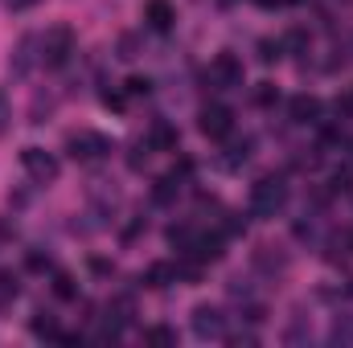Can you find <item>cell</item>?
Instances as JSON below:
<instances>
[{
    "mask_svg": "<svg viewBox=\"0 0 353 348\" xmlns=\"http://www.w3.org/2000/svg\"><path fill=\"white\" fill-rule=\"evenodd\" d=\"M144 340L157 348H176V328H165V324H157V328H148L144 332Z\"/></svg>",
    "mask_w": 353,
    "mask_h": 348,
    "instance_id": "21",
    "label": "cell"
},
{
    "mask_svg": "<svg viewBox=\"0 0 353 348\" xmlns=\"http://www.w3.org/2000/svg\"><path fill=\"white\" fill-rule=\"evenodd\" d=\"M222 4H234V0H222Z\"/></svg>",
    "mask_w": 353,
    "mask_h": 348,
    "instance_id": "31",
    "label": "cell"
},
{
    "mask_svg": "<svg viewBox=\"0 0 353 348\" xmlns=\"http://www.w3.org/2000/svg\"><path fill=\"white\" fill-rule=\"evenodd\" d=\"M148 152H152V144H148V140H136V144H132L128 164H132V168H144V164H148Z\"/></svg>",
    "mask_w": 353,
    "mask_h": 348,
    "instance_id": "24",
    "label": "cell"
},
{
    "mask_svg": "<svg viewBox=\"0 0 353 348\" xmlns=\"http://www.w3.org/2000/svg\"><path fill=\"white\" fill-rule=\"evenodd\" d=\"M123 87H128V94H132V98H140V94H148V90H152V83H148V78H128Z\"/></svg>",
    "mask_w": 353,
    "mask_h": 348,
    "instance_id": "28",
    "label": "cell"
},
{
    "mask_svg": "<svg viewBox=\"0 0 353 348\" xmlns=\"http://www.w3.org/2000/svg\"><path fill=\"white\" fill-rule=\"evenodd\" d=\"M283 205H288V180L279 173H267L259 176L255 184H251V217H259V221H271V217H279L283 213Z\"/></svg>",
    "mask_w": 353,
    "mask_h": 348,
    "instance_id": "1",
    "label": "cell"
},
{
    "mask_svg": "<svg viewBox=\"0 0 353 348\" xmlns=\"http://www.w3.org/2000/svg\"><path fill=\"white\" fill-rule=\"evenodd\" d=\"M144 21H148V29H157V33H169L176 25V8L169 0H148L144 4Z\"/></svg>",
    "mask_w": 353,
    "mask_h": 348,
    "instance_id": "11",
    "label": "cell"
},
{
    "mask_svg": "<svg viewBox=\"0 0 353 348\" xmlns=\"http://www.w3.org/2000/svg\"><path fill=\"white\" fill-rule=\"evenodd\" d=\"M54 295H58V299H66V303H74V299H79V283H74V274L54 270Z\"/></svg>",
    "mask_w": 353,
    "mask_h": 348,
    "instance_id": "19",
    "label": "cell"
},
{
    "mask_svg": "<svg viewBox=\"0 0 353 348\" xmlns=\"http://www.w3.org/2000/svg\"><path fill=\"white\" fill-rule=\"evenodd\" d=\"M17 299H21V279H17L12 270H0V312L12 307Z\"/></svg>",
    "mask_w": 353,
    "mask_h": 348,
    "instance_id": "17",
    "label": "cell"
},
{
    "mask_svg": "<svg viewBox=\"0 0 353 348\" xmlns=\"http://www.w3.org/2000/svg\"><path fill=\"white\" fill-rule=\"evenodd\" d=\"M12 127V102H8V94L0 90V135Z\"/></svg>",
    "mask_w": 353,
    "mask_h": 348,
    "instance_id": "27",
    "label": "cell"
},
{
    "mask_svg": "<svg viewBox=\"0 0 353 348\" xmlns=\"http://www.w3.org/2000/svg\"><path fill=\"white\" fill-rule=\"evenodd\" d=\"M70 58H74V33H70L66 25H54V29H46V33H41V66H50V70H62Z\"/></svg>",
    "mask_w": 353,
    "mask_h": 348,
    "instance_id": "3",
    "label": "cell"
},
{
    "mask_svg": "<svg viewBox=\"0 0 353 348\" xmlns=\"http://www.w3.org/2000/svg\"><path fill=\"white\" fill-rule=\"evenodd\" d=\"M144 283H148V287H157V291L173 287V283H176V262H152V266L144 270Z\"/></svg>",
    "mask_w": 353,
    "mask_h": 348,
    "instance_id": "13",
    "label": "cell"
},
{
    "mask_svg": "<svg viewBox=\"0 0 353 348\" xmlns=\"http://www.w3.org/2000/svg\"><path fill=\"white\" fill-rule=\"evenodd\" d=\"M321 115H325V102L316 98V94H292L288 98V119L292 123H300V127H316L321 123Z\"/></svg>",
    "mask_w": 353,
    "mask_h": 348,
    "instance_id": "9",
    "label": "cell"
},
{
    "mask_svg": "<svg viewBox=\"0 0 353 348\" xmlns=\"http://www.w3.org/2000/svg\"><path fill=\"white\" fill-rule=\"evenodd\" d=\"M25 266H29V270H54V259H50V254H41V250H29Z\"/></svg>",
    "mask_w": 353,
    "mask_h": 348,
    "instance_id": "26",
    "label": "cell"
},
{
    "mask_svg": "<svg viewBox=\"0 0 353 348\" xmlns=\"http://www.w3.org/2000/svg\"><path fill=\"white\" fill-rule=\"evenodd\" d=\"M29 332H33L37 340H58V336H62V332H58V316H54V312H33Z\"/></svg>",
    "mask_w": 353,
    "mask_h": 348,
    "instance_id": "14",
    "label": "cell"
},
{
    "mask_svg": "<svg viewBox=\"0 0 353 348\" xmlns=\"http://www.w3.org/2000/svg\"><path fill=\"white\" fill-rule=\"evenodd\" d=\"M251 98H255V107H271V102L279 98V90L271 87V83H259V90H255Z\"/></svg>",
    "mask_w": 353,
    "mask_h": 348,
    "instance_id": "25",
    "label": "cell"
},
{
    "mask_svg": "<svg viewBox=\"0 0 353 348\" xmlns=\"http://www.w3.org/2000/svg\"><path fill=\"white\" fill-rule=\"evenodd\" d=\"M66 152H70L79 164H99V160H107V156L115 152V140H107L103 131H74V135L66 140Z\"/></svg>",
    "mask_w": 353,
    "mask_h": 348,
    "instance_id": "2",
    "label": "cell"
},
{
    "mask_svg": "<svg viewBox=\"0 0 353 348\" xmlns=\"http://www.w3.org/2000/svg\"><path fill=\"white\" fill-rule=\"evenodd\" d=\"M308 340H312V328L304 324V316H296V320H292V328L283 332V345H308Z\"/></svg>",
    "mask_w": 353,
    "mask_h": 348,
    "instance_id": "22",
    "label": "cell"
},
{
    "mask_svg": "<svg viewBox=\"0 0 353 348\" xmlns=\"http://www.w3.org/2000/svg\"><path fill=\"white\" fill-rule=\"evenodd\" d=\"M243 58L239 54H230V50H222V54H214V62H210V70H205V83L218 90H239L243 87Z\"/></svg>",
    "mask_w": 353,
    "mask_h": 348,
    "instance_id": "4",
    "label": "cell"
},
{
    "mask_svg": "<svg viewBox=\"0 0 353 348\" xmlns=\"http://www.w3.org/2000/svg\"><path fill=\"white\" fill-rule=\"evenodd\" d=\"M8 8H29V4H37V0H4Z\"/></svg>",
    "mask_w": 353,
    "mask_h": 348,
    "instance_id": "30",
    "label": "cell"
},
{
    "mask_svg": "<svg viewBox=\"0 0 353 348\" xmlns=\"http://www.w3.org/2000/svg\"><path fill=\"white\" fill-rule=\"evenodd\" d=\"M90 270H94V274H107V270H111V262H103V259H90Z\"/></svg>",
    "mask_w": 353,
    "mask_h": 348,
    "instance_id": "29",
    "label": "cell"
},
{
    "mask_svg": "<svg viewBox=\"0 0 353 348\" xmlns=\"http://www.w3.org/2000/svg\"><path fill=\"white\" fill-rule=\"evenodd\" d=\"M176 127L173 123H157L152 131H148V144H152V152H169V148H176Z\"/></svg>",
    "mask_w": 353,
    "mask_h": 348,
    "instance_id": "15",
    "label": "cell"
},
{
    "mask_svg": "<svg viewBox=\"0 0 353 348\" xmlns=\"http://www.w3.org/2000/svg\"><path fill=\"white\" fill-rule=\"evenodd\" d=\"M251 148H255V144H251L247 135L234 140V144L226 148V156H222V168H239V164H247V160H251Z\"/></svg>",
    "mask_w": 353,
    "mask_h": 348,
    "instance_id": "16",
    "label": "cell"
},
{
    "mask_svg": "<svg viewBox=\"0 0 353 348\" xmlns=\"http://www.w3.org/2000/svg\"><path fill=\"white\" fill-rule=\"evenodd\" d=\"M33 66H41V37L37 33H25L17 41V50H12V58H8V70L17 78H25V74H33Z\"/></svg>",
    "mask_w": 353,
    "mask_h": 348,
    "instance_id": "8",
    "label": "cell"
},
{
    "mask_svg": "<svg viewBox=\"0 0 353 348\" xmlns=\"http://www.w3.org/2000/svg\"><path fill=\"white\" fill-rule=\"evenodd\" d=\"M193 336L197 340H230V320L222 307L214 303H197L193 307Z\"/></svg>",
    "mask_w": 353,
    "mask_h": 348,
    "instance_id": "5",
    "label": "cell"
},
{
    "mask_svg": "<svg viewBox=\"0 0 353 348\" xmlns=\"http://www.w3.org/2000/svg\"><path fill=\"white\" fill-rule=\"evenodd\" d=\"M197 127H201L205 140H230L234 135V111L222 107V102H210V107H201Z\"/></svg>",
    "mask_w": 353,
    "mask_h": 348,
    "instance_id": "7",
    "label": "cell"
},
{
    "mask_svg": "<svg viewBox=\"0 0 353 348\" xmlns=\"http://www.w3.org/2000/svg\"><path fill=\"white\" fill-rule=\"evenodd\" d=\"M21 168H25V176H29L33 184H54L58 173H62L58 156L46 152V148H25V152H21Z\"/></svg>",
    "mask_w": 353,
    "mask_h": 348,
    "instance_id": "6",
    "label": "cell"
},
{
    "mask_svg": "<svg viewBox=\"0 0 353 348\" xmlns=\"http://www.w3.org/2000/svg\"><path fill=\"white\" fill-rule=\"evenodd\" d=\"M329 340H333L337 348H350V345H353V316H350V312L333 320V328H329Z\"/></svg>",
    "mask_w": 353,
    "mask_h": 348,
    "instance_id": "18",
    "label": "cell"
},
{
    "mask_svg": "<svg viewBox=\"0 0 353 348\" xmlns=\"http://www.w3.org/2000/svg\"><path fill=\"white\" fill-rule=\"evenodd\" d=\"M283 266H288V254H283L279 246H259L255 270H263V274H283Z\"/></svg>",
    "mask_w": 353,
    "mask_h": 348,
    "instance_id": "12",
    "label": "cell"
},
{
    "mask_svg": "<svg viewBox=\"0 0 353 348\" xmlns=\"http://www.w3.org/2000/svg\"><path fill=\"white\" fill-rule=\"evenodd\" d=\"M296 238H308V242L321 238V213H316V209H312V213L304 209V217L296 221Z\"/></svg>",
    "mask_w": 353,
    "mask_h": 348,
    "instance_id": "20",
    "label": "cell"
},
{
    "mask_svg": "<svg viewBox=\"0 0 353 348\" xmlns=\"http://www.w3.org/2000/svg\"><path fill=\"white\" fill-rule=\"evenodd\" d=\"M189 168H193V164L185 160V164H181V173L161 176V180L152 184V201H157V205H173V201H176V193H181V184H185V176H189Z\"/></svg>",
    "mask_w": 353,
    "mask_h": 348,
    "instance_id": "10",
    "label": "cell"
},
{
    "mask_svg": "<svg viewBox=\"0 0 353 348\" xmlns=\"http://www.w3.org/2000/svg\"><path fill=\"white\" fill-rule=\"evenodd\" d=\"M279 54H283V41H271V37H263V41H259V62H263V66L279 62Z\"/></svg>",
    "mask_w": 353,
    "mask_h": 348,
    "instance_id": "23",
    "label": "cell"
}]
</instances>
